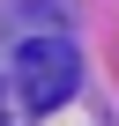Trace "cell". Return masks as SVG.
Here are the masks:
<instances>
[{
  "instance_id": "1",
  "label": "cell",
  "mask_w": 119,
  "mask_h": 126,
  "mask_svg": "<svg viewBox=\"0 0 119 126\" xmlns=\"http://www.w3.org/2000/svg\"><path fill=\"white\" fill-rule=\"evenodd\" d=\"M75 82H82V52L67 37H22L15 45V89L30 111H60L75 96Z\"/></svg>"
}]
</instances>
